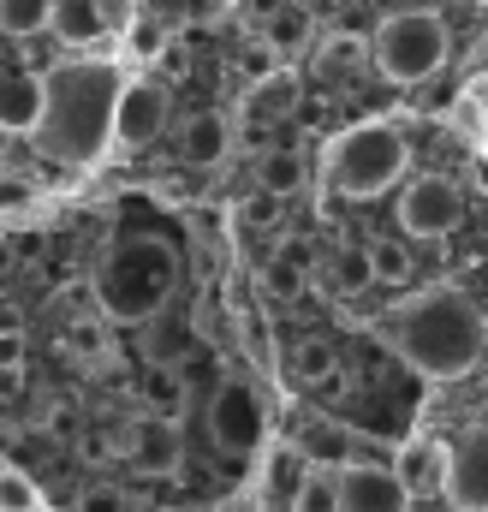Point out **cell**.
Returning <instances> with one entry per match:
<instances>
[{
	"mask_svg": "<svg viewBox=\"0 0 488 512\" xmlns=\"http://www.w3.org/2000/svg\"><path fill=\"white\" fill-rule=\"evenodd\" d=\"M375 334L429 382H459L483 364L488 346V322L483 310L453 292V286H435V292H411L399 298L393 310L375 316Z\"/></svg>",
	"mask_w": 488,
	"mask_h": 512,
	"instance_id": "obj_1",
	"label": "cell"
},
{
	"mask_svg": "<svg viewBox=\"0 0 488 512\" xmlns=\"http://www.w3.org/2000/svg\"><path fill=\"white\" fill-rule=\"evenodd\" d=\"M358 447H364V435L352 423H334V417H316L304 429V441H298L310 471H346V465H358Z\"/></svg>",
	"mask_w": 488,
	"mask_h": 512,
	"instance_id": "obj_13",
	"label": "cell"
},
{
	"mask_svg": "<svg viewBox=\"0 0 488 512\" xmlns=\"http://www.w3.org/2000/svg\"><path fill=\"white\" fill-rule=\"evenodd\" d=\"M304 483H310V459H304L298 447H286V453H274V459H268V495H274V501H286V507H292Z\"/></svg>",
	"mask_w": 488,
	"mask_h": 512,
	"instance_id": "obj_21",
	"label": "cell"
},
{
	"mask_svg": "<svg viewBox=\"0 0 488 512\" xmlns=\"http://www.w3.org/2000/svg\"><path fill=\"white\" fill-rule=\"evenodd\" d=\"M102 6V18H108V30H137V0H96Z\"/></svg>",
	"mask_w": 488,
	"mask_h": 512,
	"instance_id": "obj_29",
	"label": "cell"
},
{
	"mask_svg": "<svg viewBox=\"0 0 488 512\" xmlns=\"http://www.w3.org/2000/svg\"><path fill=\"white\" fill-rule=\"evenodd\" d=\"M54 24V0H0V36H36Z\"/></svg>",
	"mask_w": 488,
	"mask_h": 512,
	"instance_id": "obj_22",
	"label": "cell"
},
{
	"mask_svg": "<svg viewBox=\"0 0 488 512\" xmlns=\"http://www.w3.org/2000/svg\"><path fill=\"white\" fill-rule=\"evenodd\" d=\"M149 393H155L161 405H173V399H179V376H173V370H155V376H149Z\"/></svg>",
	"mask_w": 488,
	"mask_h": 512,
	"instance_id": "obj_31",
	"label": "cell"
},
{
	"mask_svg": "<svg viewBox=\"0 0 488 512\" xmlns=\"http://www.w3.org/2000/svg\"><path fill=\"white\" fill-rule=\"evenodd\" d=\"M310 30H316V18H310V6H298V0H286V6H274V12H268V30H262V42H268L274 54H298V48L310 42Z\"/></svg>",
	"mask_w": 488,
	"mask_h": 512,
	"instance_id": "obj_17",
	"label": "cell"
},
{
	"mask_svg": "<svg viewBox=\"0 0 488 512\" xmlns=\"http://www.w3.org/2000/svg\"><path fill=\"white\" fill-rule=\"evenodd\" d=\"M256 185H262L268 197H292V191L304 185V155H298V149H286V143H280V149H268V155L256 161Z\"/></svg>",
	"mask_w": 488,
	"mask_h": 512,
	"instance_id": "obj_18",
	"label": "cell"
},
{
	"mask_svg": "<svg viewBox=\"0 0 488 512\" xmlns=\"http://www.w3.org/2000/svg\"><path fill=\"white\" fill-rule=\"evenodd\" d=\"M125 78L108 60H72L48 72V108L36 126V149L60 167H96L108 143H120Z\"/></svg>",
	"mask_w": 488,
	"mask_h": 512,
	"instance_id": "obj_2",
	"label": "cell"
},
{
	"mask_svg": "<svg viewBox=\"0 0 488 512\" xmlns=\"http://www.w3.org/2000/svg\"><path fill=\"white\" fill-rule=\"evenodd\" d=\"M125 48L149 66V60H161V54H167V30H161V24H137V30L125 36Z\"/></svg>",
	"mask_w": 488,
	"mask_h": 512,
	"instance_id": "obj_26",
	"label": "cell"
},
{
	"mask_svg": "<svg viewBox=\"0 0 488 512\" xmlns=\"http://www.w3.org/2000/svg\"><path fill=\"white\" fill-rule=\"evenodd\" d=\"M24 358V334H0V370H18Z\"/></svg>",
	"mask_w": 488,
	"mask_h": 512,
	"instance_id": "obj_32",
	"label": "cell"
},
{
	"mask_svg": "<svg viewBox=\"0 0 488 512\" xmlns=\"http://www.w3.org/2000/svg\"><path fill=\"white\" fill-rule=\"evenodd\" d=\"M6 143H12V131H6V126H0V155H6Z\"/></svg>",
	"mask_w": 488,
	"mask_h": 512,
	"instance_id": "obj_36",
	"label": "cell"
},
{
	"mask_svg": "<svg viewBox=\"0 0 488 512\" xmlns=\"http://www.w3.org/2000/svg\"><path fill=\"white\" fill-rule=\"evenodd\" d=\"M125 453H131V465H137L143 477H167V471L185 465V435H179L173 417H143V423L131 429Z\"/></svg>",
	"mask_w": 488,
	"mask_h": 512,
	"instance_id": "obj_11",
	"label": "cell"
},
{
	"mask_svg": "<svg viewBox=\"0 0 488 512\" xmlns=\"http://www.w3.org/2000/svg\"><path fill=\"white\" fill-rule=\"evenodd\" d=\"M274 209H280V197H268V191H256L244 215H250V221H274Z\"/></svg>",
	"mask_w": 488,
	"mask_h": 512,
	"instance_id": "obj_33",
	"label": "cell"
},
{
	"mask_svg": "<svg viewBox=\"0 0 488 512\" xmlns=\"http://www.w3.org/2000/svg\"><path fill=\"white\" fill-rule=\"evenodd\" d=\"M292 96H298L292 78H268V90H256V108L262 114H280V108H292Z\"/></svg>",
	"mask_w": 488,
	"mask_h": 512,
	"instance_id": "obj_28",
	"label": "cell"
},
{
	"mask_svg": "<svg viewBox=\"0 0 488 512\" xmlns=\"http://www.w3.org/2000/svg\"><path fill=\"white\" fill-rule=\"evenodd\" d=\"M405 167H411V143L393 120H358L328 143V179L340 197H358V203L393 191L405 179Z\"/></svg>",
	"mask_w": 488,
	"mask_h": 512,
	"instance_id": "obj_4",
	"label": "cell"
},
{
	"mask_svg": "<svg viewBox=\"0 0 488 512\" xmlns=\"http://www.w3.org/2000/svg\"><path fill=\"white\" fill-rule=\"evenodd\" d=\"M0 334H24V316H18V304H0Z\"/></svg>",
	"mask_w": 488,
	"mask_h": 512,
	"instance_id": "obj_34",
	"label": "cell"
},
{
	"mask_svg": "<svg viewBox=\"0 0 488 512\" xmlns=\"http://www.w3.org/2000/svg\"><path fill=\"white\" fill-rule=\"evenodd\" d=\"M292 512H340V477L334 471H310V483L298 489Z\"/></svg>",
	"mask_w": 488,
	"mask_h": 512,
	"instance_id": "obj_24",
	"label": "cell"
},
{
	"mask_svg": "<svg viewBox=\"0 0 488 512\" xmlns=\"http://www.w3.org/2000/svg\"><path fill=\"white\" fill-rule=\"evenodd\" d=\"M72 512H131V501H125L120 489H84Z\"/></svg>",
	"mask_w": 488,
	"mask_h": 512,
	"instance_id": "obj_27",
	"label": "cell"
},
{
	"mask_svg": "<svg viewBox=\"0 0 488 512\" xmlns=\"http://www.w3.org/2000/svg\"><path fill=\"white\" fill-rule=\"evenodd\" d=\"M447 507L488 512V423L447 441Z\"/></svg>",
	"mask_w": 488,
	"mask_h": 512,
	"instance_id": "obj_8",
	"label": "cell"
},
{
	"mask_svg": "<svg viewBox=\"0 0 488 512\" xmlns=\"http://www.w3.org/2000/svg\"><path fill=\"white\" fill-rule=\"evenodd\" d=\"M393 471H399V483L411 489V501L447 495V447H441V441H429V435L405 441V447L393 453Z\"/></svg>",
	"mask_w": 488,
	"mask_h": 512,
	"instance_id": "obj_12",
	"label": "cell"
},
{
	"mask_svg": "<svg viewBox=\"0 0 488 512\" xmlns=\"http://www.w3.org/2000/svg\"><path fill=\"white\" fill-rule=\"evenodd\" d=\"M292 382L298 387H328L340 376V358H334V346L328 340H304V346H292Z\"/></svg>",
	"mask_w": 488,
	"mask_h": 512,
	"instance_id": "obj_19",
	"label": "cell"
},
{
	"mask_svg": "<svg viewBox=\"0 0 488 512\" xmlns=\"http://www.w3.org/2000/svg\"><path fill=\"white\" fill-rule=\"evenodd\" d=\"M340 477V512H411V489L399 483L393 459H358Z\"/></svg>",
	"mask_w": 488,
	"mask_h": 512,
	"instance_id": "obj_9",
	"label": "cell"
},
{
	"mask_svg": "<svg viewBox=\"0 0 488 512\" xmlns=\"http://www.w3.org/2000/svg\"><path fill=\"white\" fill-rule=\"evenodd\" d=\"M42 108H48V78H36V72L0 78V126L6 131H36Z\"/></svg>",
	"mask_w": 488,
	"mask_h": 512,
	"instance_id": "obj_15",
	"label": "cell"
},
{
	"mask_svg": "<svg viewBox=\"0 0 488 512\" xmlns=\"http://www.w3.org/2000/svg\"><path fill=\"white\" fill-rule=\"evenodd\" d=\"M340 30H352V36H375V24H369L364 0H352V6H346V12H340Z\"/></svg>",
	"mask_w": 488,
	"mask_h": 512,
	"instance_id": "obj_30",
	"label": "cell"
},
{
	"mask_svg": "<svg viewBox=\"0 0 488 512\" xmlns=\"http://www.w3.org/2000/svg\"><path fill=\"white\" fill-rule=\"evenodd\" d=\"M167 84H155V78H137V84H125L120 96V143L125 149H143V143H155L161 131H167Z\"/></svg>",
	"mask_w": 488,
	"mask_h": 512,
	"instance_id": "obj_10",
	"label": "cell"
},
{
	"mask_svg": "<svg viewBox=\"0 0 488 512\" xmlns=\"http://www.w3.org/2000/svg\"><path fill=\"white\" fill-rule=\"evenodd\" d=\"M465 221V191L447 173H423L399 191V227L405 239H447Z\"/></svg>",
	"mask_w": 488,
	"mask_h": 512,
	"instance_id": "obj_7",
	"label": "cell"
},
{
	"mask_svg": "<svg viewBox=\"0 0 488 512\" xmlns=\"http://www.w3.org/2000/svg\"><path fill=\"white\" fill-rule=\"evenodd\" d=\"M369 262H375V280H381V286H405V280L417 274L405 239H375V245H369Z\"/></svg>",
	"mask_w": 488,
	"mask_h": 512,
	"instance_id": "obj_23",
	"label": "cell"
},
{
	"mask_svg": "<svg viewBox=\"0 0 488 512\" xmlns=\"http://www.w3.org/2000/svg\"><path fill=\"white\" fill-rule=\"evenodd\" d=\"M179 286V251L155 233H137V239H120L102 274H96V298L114 322H149L161 316V304L173 298Z\"/></svg>",
	"mask_w": 488,
	"mask_h": 512,
	"instance_id": "obj_3",
	"label": "cell"
},
{
	"mask_svg": "<svg viewBox=\"0 0 488 512\" xmlns=\"http://www.w3.org/2000/svg\"><path fill=\"white\" fill-rule=\"evenodd\" d=\"M227 155H233V120H227V114L203 108V114H191V120L179 126V161H191V167H221Z\"/></svg>",
	"mask_w": 488,
	"mask_h": 512,
	"instance_id": "obj_14",
	"label": "cell"
},
{
	"mask_svg": "<svg viewBox=\"0 0 488 512\" xmlns=\"http://www.w3.org/2000/svg\"><path fill=\"white\" fill-rule=\"evenodd\" d=\"M447 48H453L447 18L429 12V6H405V12H393V18H381L375 36H369V60H375L381 78H393V84H423V78H435V72L447 66Z\"/></svg>",
	"mask_w": 488,
	"mask_h": 512,
	"instance_id": "obj_5",
	"label": "cell"
},
{
	"mask_svg": "<svg viewBox=\"0 0 488 512\" xmlns=\"http://www.w3.org/2000/svg\"><path fill=\"white\" fill-rule=\"evenodd\" d=\"M477 120H483V143H488V78H483V90H477Z\"/></svg>",
	"mask_w": 488,
	"mask_h": 512,
	"instance_id": "obj_35",
	"label": "cell"
},
{
	"mask_svg": "<svg viewBox=\"0 0 488 512\" xmlns=\"http://www.w3.org/2000/svg\"><path fill=\"white\" fill-rule=\"evenodd\" d=\"M48 30L60 42H72V48H84V42H102L108 36V18H102L96 0H54V24Z\"/></svg>",
	"mask_w": 488,
	"mask_h": 512,
	"instance_id": "obj_16",
	"label": "cell"
},
{
	"mask_svg": "<svg viewBox=\"0 0 488 512\" xmlns=\"http://www.w3.org/2000/svg\"><path fill=\"white\" fill-rule=\"evenodd\" d=\"M0 512H36V483L24 471H0Z\"/></svg>",
	"mask_w": 488,
	"mask_h": 512,
	"instance_id": "obj_25",
	"label": "cell"
},
{
	"mask_svg": "<svg viewBox=\"0 0 488 512\" xmlns=\"http://www.w3.org/2000/svg\"><path fill=\"white\" fill-rule=\"evenodd\" d=\"M328 286H334V298H364L369 286H375V262H369V245L364 251H340L328 262Z\"/></svg>",
	"mask_w": 488,
	"mask_h": 512,
	"instance_id": "obj_20",
	"label": "cell"
},
{
	"mask_svg": "<svg viewBox=\"0 0 488 512\" xmlns=\"http://www.w3.org/2000/svg\"><path fill=\"white\" fill-rule=\"evenodd\" d=\"M262 429H268V411H262V393L239 376H227V382L215 387V399H209V441L221 447V453H256L262 447Z\"/></svg>",
	"mask_w": 488,
	"mask_h": 512,
	"instance_id": "obj_6",
	"label": "cell"
}]
</instances>
